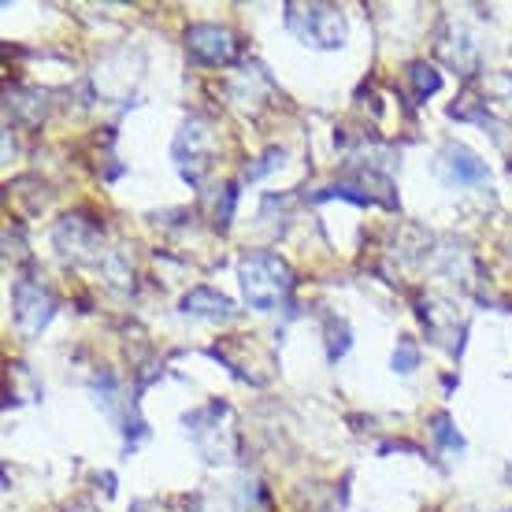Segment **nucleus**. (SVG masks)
Listing matches in <instances>:
<instances>
[{"instance_id": "1", "label": "nucleus", "mask_w": 512, "mask_h": 512, "mask_svg": "<svg viewBox=\"0 0 512 512\" xmlns=\"http://www.w3.org/2000/svg\"><path fill=\"white\" fill-rule=\"evenodd\" d=\"M238 275H242V290L245 301L260 312H271V308L286 301V294L294 290V275L282 264L275 253H253L238 264Z\"/></svg>"}, {"instance_id": "2", "label": "nucleus", "mask_w": 512, "mask_h": 512, "mask_svg": "<svg viewBox=\"0 0 512 512\" xmlns=\"http://www.w3.org/2000/svg\"><path fill=\"white\" fill-rule=\"evenodd\" d=\"M286 26L312 49H338L346 41V19L331 4H308V8L290 4L286 8Z\"/></svg>"}, {"instance_id": "3", "label": "nucleus", "mask_w": 512, "mask_h": 512, "mask_svg": "<svg viewBox=\"0 0 512 512\" xmlns=\"http://www.w3.org/2000/svg\"><path fill=\"white\" fill-rule=\"evenodd\" d=\"M212 130H208L205 119H190L186 127H182V134L175 138V160H179L182 167V179L190 182H201V175L208 171V153H212Z\"/></svg>"}, {"instance_id": "4", "label": "nucleus", "mask_w": 512, "mask_h": 512, "mask_svg": "<svg viewBox=\"0 0 512 512\" xmlns=\"http://www.w3.org/2000/svg\"><path fill=\"white\" fill-rule=\"evenodd\" d=\"M186 49L205 64H234L238 60V38L216 23H197L186 30Z\"/></svg>"}, {"instance_id": "5", "label": "nucleus", "mask_w": 512, "mask_h": 512, "mask_svg": "<svg viewBox=\"0 0 512 512\" xmlns=\"http://www.w3.org/2000/svg\"><path fill=\"white\" fill-rule=\"evenodd\" d=\"M15 320L26 334H38L52 320V297L34 282H19L15 286Z\"/></svg>"}, {"instance_id": "6", "label": "nucleus", "mask_w": 512, "mask_h": 512, "mask_svg": "<svg viewBox=\"0 0 512 512\" xmlns=\"http://www.w3.org/2000/svg\"><path fill=\"white\" fill-rule=\"evenodd\" d=\"M442 171L449 182H461V186H483L487 182V164L475 153H468L464 145H449L442 153Z\"/></svg>"}, {"instance_id": "7", "label": "nucleus", "mask_w": 512, "mask_h": 512, "mask_svg": "<svg viewBox=\"0 0 512 512\" xmlns=\"http://www.w3.org/2000/svg\"><path fill=\"white\" fill-rule=\"evenodd\" d=\"M182 312L186 316H201V320H231L234 316L231 301L216 294V290H208V286H197V290L182 297Z\"/></svg>"}, {"instance_id": "8", "label": "nucleus", "mask_w": 512, "mask_h": 512, "mask_svg": "<svg viewBox=\"0 0 512 512\" xmlns=\"http://www.w3.org/2000/svg\"><path fill=\"white\" fill-rule=\"evenodd\" d=\"M409 78H412V86H416V97H427V93H435L438 86H442V78H438L435 67H427V64H412L409 67Z\"/></svg>"}, {"instance_id": "9", "label": "nucleus", "mask_w": 512, "mask_h": 512, "mask_svg": "<svg viewBox=\"0 0 512 512\" xmlns=\"http://www.w3.org/2000/svg\"><path fill=\"white\" fill-rule=\"evenodd\" d=\"M416 360H420V353H416V346L405 338V342L397 346V353H394V368H397V372H412V368H416Z\"/></svg>"}]
</instances>
